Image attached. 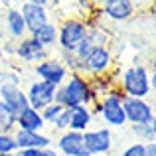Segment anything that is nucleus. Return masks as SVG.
Segmentation results:
<instances>
[{"mask_svg":"<svg viewBox=\"0 0 156 156\" xmlns=\"http://www.w3.org/2000/svg\"><path fill=\"white\" fill-rule=\"evenodd\" d=\"M97 97L93 95L89 79L81 73H71L67 75V79L55 89V97H53V103H59L65 109H73V107H93L97 103Z\"/></svg>","mask_w":156,"mask_h":156,"instance_id":"nucleus-1","label":"nucleus"},{"mask_svg":"<svg viewBox=\"0 0 156 156\" xmlns=\"http://www.w3.org/2000/svg\"><path fill=\"white\" fill-rule=\"evenodd\" d=\"M18 156H44V150L40 148H22V150H16Z\"/></svg>","mask_w":156,"mask_h":156,"instance_id":"nucleus-29","label":"nucleus"},{"mask_svg":"<svg viewBox=\"0 0 156 156\" xmlns=\"http://www.w3.org/2000/svg\"><path fill=\"white\" fill-rule=\"evenodd\" d=\"M0 130L2 133H14L16 130V113L0 101Z\"/></svg>","mask_w":156,"mask_h":156,"instance_id":"nucleus-21","label":"nucleus"},{"mask_svg":"<svg viewBox=\"0 0 156 156\" xmlns=\"http://www.w3.org/2000/svg\"><path fill=\"white\" fill-rule=\"evenodd\" d=\"M53 130H57V133H63V130H69V109H63L59 113V117L53 121Z\"/></svg>","mask_w":156,"mask_h":156,"instance_id":"nucleus-26","label":"nucleus"},{"mask_svg":"<svg viewBox=\"0 0 156 156\" xmlns=\"http://www.w3.org/2000/svg\"><path fill=\"white\" fill-rule=\"evenodd\" d=\"M113 53L109 46H95L87 55L81 59V75L85 77H97L105 75L113 69Z\"/></svg>","mask_w":156,"mask_h":156,"instance_id":"nucleus-5","label":"nucleus"},{"mask_svg":"<svg viewBox=\"0 0 156 156\" xmlns=\"http://www.w3.org/2000/svg\"><path fill=\"white\" fill-rule=\"evenodd\" d=\"M0 101L6 107H10L16 115L30 107L26 99V93L22 91V87L18 83H0Z\"/></svg>","mask_w":156,"mask_h":156,"instance_id":"nucleus-14","label":"nucleus"},{"mask_svg":"<svg viewBox=\"0 0 156 156\" xmlns=\"http://www.w3.org/2000/svg\"><path fill=\"white\" fill-rule=\"evenodd\" d=\"M0 133H2V130H0Z\"/></svg>","mask_w":156,"mask_h":156,"instance_id":"nucleus-36","label":"nucleus"},{"mask_svg":"<svg viewBox=\"0 0 156 156\" xmlns=\"http://www.w3.org/2000/svg\"><path fill=\"white\" fill-rule=\"evenodd\" d=\"M10 156H18V154H16V152H14V154H10Z\"/></svg>","mask_w":156,"mask_h":156,"instance_id":"nucleus-34","label":"nucleus"},{"mask_svg":"<svg viewBox=\"0 0 156 156\" xmlns=\"http://www.w3.org/2000/svg\"><path fill=\"white\" fill-rule=\"evenodd\" d=\"M89 24L83 18H65L57 26V48L61 51H75L79 42L87 36Z\"/></svg>","mask_w":156,"mask_h":156,"instance_id":"nucleus-4","label":"nucleus"},{"mask_svg":"<svg viewBox=\"0 0 156 156\" xmlns=\"http://www.w3.org/2000/svg\"><path fill=\"white\" fill-rule=\"evenodd\" d=\"M87 36L91 38V42L95 46H109V34L103 30V28H87Z\"/></svg>","mask_w":156,"mask_h":156,"instance_id":"nucleus-25","label":"nucleus"},{"mask_svg":"<svg viewBox=\"0 0 156 156\" xmlns=\"http://www.w3.org/2000/svg\"><path fill=\"white\" fill-rule=\"evenodd\" d=\"M4 28H6L8 36L14 38V40H22V38H26V34H28L24 18H22L18 8H8L6 10V14H4Z\"/></svg>","mask_w":156,"mask_h":156,"instance_id":"nucleus-18","label":"nucleus"},{"mask_svg":"<svg viewBox=\"0 0 156 156\" xmlns=\"http://www.w3.org/2000/svg\"><path fill=\"white\" fill-rule=\"evenodd\" d=\"M32 38L36 40L38 44H42L46 50H50V48H55L57 46V26L53 22H46L42 28H38V30L34 32V34H30Z\"/></svg>","mask_w":156,"mask_h":156,"instance_id":"nucleus-19","label":"nucleus"},{"mask_svg":"<svg viewBox=\"0 0 156 156\" xmlns=\"http://www.w3.org/2000/svg\"><path fill=\"white\" fill-rule=\"evenodd\" d=\"M122 109H125L126 122L140 125V122H154V109L146 99L136 97H122Z\"/></svg>","mask_w":156,"mask_h":156,"instance_id":"nucleus-7","label":"nucleus"},{"mask_svg":"<svg viewBox=\"0 0 156 156\" xmlns=\"http://www.w3.org/2000/svg\"><path fill=\"white\" fill-rule=\"evenodd\" d=\"M121 156H146V144L144 142H133L122 150Z\"/></svg>","mask_w":156,"mask_h":156,"instance_id":"nucleus-27","label":"nucleus"},{"mask_svg":"<svg viewBox=\"0 0 156 156\" xmlns=\"http://www.w3.org/2000/svg\"><path fill=\"white\" fill-rule=\"evenodd\" d=\"M44 156H59V154H57V150L51 146V148H46V150H44Z\"/></svg>","mask_w":156,"mask_h":156,"instance_id":"nucleus-32","label":"nucleus"},{"mask_svg":"<svg viewBox=\"0 0 156 156\" xmlns=\"http://www.w3.org/2000/svg\"><path fill=\"white\" fill-rule=\"evenodd\" d=\"M122 97H125V93H122L119 87H115L109 95L101 97V99L91 107L93 115H99L107 126L122 129V126L126 125L125 109H122Z\"/></svg>","mask_w":156,"mask_h":156,"instance_id":"nucleus-2","label":"nucleus"},{"mask_svg":"<svg viewBox=\"0 0 156 156\" xmlns=\"http://www.w3.org/2000/svg\"><path fill=\"white\" fill-rule=\"evenodd\" d=\"M133 134L138 138V142H152L156 138V125L154 122H140V125H130Z\"/></svg>","mask_w":156,"mask_h":156,"instance_id":"nucleus-20","label":"nucleus"},{"mask_svg":"<svg viewBox=\"0 0 156 156\" xmlns=\"http://www.w3.org/2000/svg\"><path fill=\"white\" fill-rule=\"evenodd\" d=\"M18 150L12 133H0V154H14Z\"/></svg>","mask_w":156,"mask_h":156,"instance_id":"nucleus-23","label":"nucleus"},{"mask_svg":"<svg viewBox=\"0 0 156 156\" xmlns=\"http://www.w3.org/2000/svg\"><path fill=\"white\" fill-rule=\"evenodd\" d=\"M67 2H75V0H67Z\"/></svg>","mask_w":156,"mask_h":156,"instance_id":"nucleus-35","label":"nucleus"},{"mask_svg":"<svg viewBox=\"0 0 156 156\" xmlns=\"http://www.w3.org/2000/svg\"><path fill=\"white\" fill-rule=\"evenodd\" d=\"M16 129H20V130H32V133H42V130L46 129V122H44L40 111L28 107V109L20 111V113L16 115Z\"/></svg>","mask_w":156,"mask_h":156,"instance_id":"nucleus-17","label":"nucleus"},{"mask_svg":"<svg viewBox=\"0 0 156 156\" xmlns=\"http://www.w3.org/2000/svg\"><path fill=\"white\" fill-rule=\"evenodd\" d=\"M93 48H95V44L91 42V38H89V36H85V38H83V40L79 42V46L75 48V51H73V53H75V55L79 57V59H83V57L87 55V53L91 51Z\"/></svg>","mask_w":156,"mask_h":156,"instance_id":"nucleus-28","label":"nucleus"},{"mask_svg":"<svg viewBox=\"0 0 156 156\" xmlns=\"http://www.w3.org/2000/svg\"><path fill=\"white\" fill-rule=\"evenodd\" d=\"M83 146L89 156H107L113 150V133L109 126L89 129L83 133Z\"/></svg>","mask_w":156,"mask_h":156,"instance_id":"nucleus-6","label":"nucleus"},{"mask_svg":"<svg viewBox=\"0 0 156 156\" xmlns=\"http://www.w3.org/2000/svg\"><path fill=\"white\" fill-rule=\"evenodd\" d=\"M20 14L24 18V24H26V30L28 36L34 34L38 28H42L46 22H50V14H48V8L38 6V4H32V2H22V6L18 8Z\"/></svg>","mask_w":156,"mask_h":156,"instance_id":"nucleus-12","label":"nucleus"},{"mask_svg":"<svg viewBox=\"0 0 156 156\" xmlns=\"http://www.w3.org/2000/svg\"><path fill=\"white\" fill-rule=\"evenodd\" d=\"M57 59L63 63V67L67 69V73H81V59L73 51H61L59 50V57H57Z\"/></svg>","mask_w":156,"mask_h":156,"instance_id":"nucleus-22","label":"nucleus"},{"mask_svg":"<svg viewBox=\"0 0 156 156\" xmlns=\"http://www.w3.org/2000/svg\"><path fill=\"white\" fill-rule=\"evenodd\" d=\"M55 150L59 156H89L83 146V133L63 130L55 140Z\"/></svg>","mask_w":156,"mask_h":156,"instance_id":"nucleus-10","label":"nucleus"},{"mask_svg":"<svg viewBox=\"0 0 156 156\" xmlns=\"http://www.w3.org/2000/svg\"><path fill=\"white\" fill-rule=\"evenodd\" d=\"M12 134H14V138H16V146H18V150H22V148L46 150V148H51V146H53L51 136H48V134H44V133H32V130L16 129Z\"/></svg>","mask_w":156,"mask_h":156,"instance_id":"nucleus-15","label":"nucleus"},{"mask_svg":"<svg viewBox=\"0 0 156 156\" xmlns=\"http://www.w3.org/2000/svg\"><path fill=\"white\" fill-rule=\"evenodd\" d=\"M0 2H6V4H12V2H16V0H0Z\"/></svg>","mask_w":156,"mask_h":156,"instance_id":"nucleus-33","label":"nucleus"},{"mask_svg":"<svg viewBox=\"0 0 156 156\" xmlns=\"http://www.w3.org/2000/svg\"><path fill=\"white\" fill-rule=\"evenodd\" d=\"M63 109H65V107H61L59 103H51V105H48L46 109L40 111V115H42V119H44V122H46V125H53V121L59 117V113Z\"/></svg>","mask_w":156,"mask_h":156,"instance_id":"nucleus-24","label":"nucleus"},{"mask_svg":"<svg viewBox=\"0 0 156 156\" xmlns=\"http://www.w3.org/2000/svg\"><path fill=\"white\" fill-rule=\"evenodd\" d=\"M121 91L126 97H136V99H146L152 93L150 87V73L146 65L134 63L126 67L121 75Z\"/></svg>","mask_w":156,"mask_h":156,"instance_id":"nucleus-3","label":"nucleus"},{"mask_svg":"<svg viewBox=\"0 0 156 156\" xmlns=\"http://www.w3.org/2000/svg\"><path fill=\"white\" fill-rule=\"evenodd\" d=\"M95 122V115H93L91 107H73L69 109V130H77V133H85L91 129V125Z\"/></svg>","mask_w":156,"mask_h":156,"instance_id":"nucleus-16","label":"nucleus"},{"mask_svg":"<svg viewBox=\"0 0 156 156\" xmlns=\"http://www.w3.org/2000/svg\"><path fill=\"white\" fill-rule=\"evenodd\" d=\"M146 156H156V140L146 142Z\"/></svg>","mask_w":156,"mask_h":156,"instance_id":"nucleus-30","label":"nucleus"},{"mask_svg":"<svg viewBox=\"0 0 156 156\" xmlns=\"http://www.w3.org/2000/svg\"><path fill=\"white\" fill-rule=\"evenodd\" d=\"M55 85L48 83V81H42V79H36L28 85L26 93V99H28V105L36 111H42L46 109L48 105L53 103V97H55Z\"/></svg>","mask_w":156,"mask_h":156,"instance_id":"nucleus-8","label":"nucleus"},{"mask_svg":"<svg viewBox=\"0 0 156 156\" xmlns=\"http://www.w3.org/2000/svg\"><path fill=\"white\" fill-rule=\"evenodd\" d=\"M14 55L18 57L20 61H24V63H36L38 65L40 61L50 57V51H48L42 44L36 42L32 36H26V38L18 40V44H16V48H14Z\"/></svg>","mask_w":156,"mask_h":156,"instance_id":"nucleus-9","label":"nucleus"},{"mask_svg":"<svg viewBox=\"0 0 156 156\" xmlns=\"http://www.w3.org/2000/svg\"><path fill=\"white\" fill-rule=\"evenodd\" d=\"M36 75H38V79L48 81V83L59 87V85L67 79L69 73L57 57H48V59L40 61V63L36 65Z\"/></svg>","mask_w":156,"mask_h":156,"instance_id":"nucleus-11","label":"nucleus"},{"mask_svg":"<svg viewBox=\"0 0 156 156\" xmlns=\"http://www.w3.org/2000/svg\"><path fill=\"white\" fill-rule=\"evenodd\" d=\"M101 12L111 20V22H126L134 16L136 6L134 0H103V8Z\"/></svg>","mask_w":156,"mask_h":156,"instance_id":"nucleus-13","label":"nucleus"},{"mask_svg":"<svg viewBox=\"0 0 156 156\" xmlns=\"http://www.w3.org/2000/svg\"><path fill=\"white\" fill-rule=\"evenodd\" d=\"M28 2H32V4H38V6H44V8H48L50 0H28Z\"/></svg>","mask_w":156,"mask_h":156,"instance_id":"nucleus-31","label":"nucleus"}]
</instances>
